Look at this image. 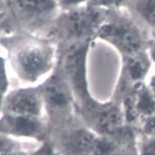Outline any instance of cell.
Returning a JSON list of instances; mask_svg holds the SVG:
<instances>
[{
  "instance_id": "obj_3",
  "label": "cell",
  "mask_w": 155,
  "mask_h": 155,
  "mask_svg": "<svg viewBox=\"0 0 155 155\" xmlns=\"http://www.w3.org/2000/svg\"><path fill=\"white\" fill-rule=\"evenodd\" d=\"M2 30L44 36L61 12L57 0H2Z\"/></svg>"
},
{
  "instance_id": "obj_2",
  "label": "cell",
  "mask_w": 155,
  "mask_h": 155,
  "mask_svg": "<svg viewBox=\"0 0 155 155\" xmlns=\"http://www.w3.org/2000/svg\"><path fill=\"white\" fill-rule=\"evenodd\" d=\"M107 12V9L88 4L61 11L44 36L52 40L57 49L60 47L63 50L94 41Z\"/></svg>"
},
{
  "instance_id": "obj_17",
  "label": "cell",
  "mask_w": 155,
  "mask_h": 155,
  "mask_svg": "<svg viewBox=\"0 0 155 155\" xmlns=\"http://www.w3.org/2000/svg\"><path fill=\"white\" fill-rule=\"evenodd\" d=\"M48 155H50V154H48Z\"/></svg>"
},
{
  "instance_id": "obj_15",
  "label": "cell",
  "mask_w": 155,
  "mask_h": 155,
  "mask_svg": "<svg viewBox=\"0 0 155 155\" xmlns=\"http://www.w3.org/2000/svg\"><path fill=\"white\" fill-rule=\"evenodd\" d=\"M148 50L153 63V71L155 73V39L148 43Z\"/></svg>"
},
{
  "instance_id": "obj_12",
  "label": "cell",
  "mask_w": 155,
  "mask_h": 155,
  "mask_svg": "<svg viewBox=\"0 0 155 155\" xmlns=\"http://www.w3.org/2000/svg\"><path fill=\"white\" fill-rule=\"evenodd\" d=\"M127 0H89L88 5L106 9H116L125 6Z\"/></svg>"
},
{
  "instance_id": "obj_14",
  "label": "cell",
  "mask_w": 155,
  "mask_h": 155,
  "mask_svg": "<svg viewBox=\"0 0 155 155\" xmlns=\"http://www.w3.org/2000/svg\"><path fill=\"white\" fill-rule=\"evenodd\" d=\"M61 11L71 9L87 4L89 0H57Z\"/></svg>"
},
{
  "instance_id": "obj_11",
  "label": "cell",
  "mask_w": 155,
  "mask_h": 155,
  "mask_svg": "<svg viewBox=\"0 0 155 155\" xmlns=\"http://www.w3.org/2000/svg\"><path fill=\"white\" fill-rule=\"evenodd\" d=\"M98 140L91 133L81 130L75 133L71 139L73 150L79 153L93 151Z\"/></svg>"
},
{
  "instance_id": "obj_10",
  "label": "cell",
  "mask_w": 155,
  "mask_h": 155,
  "mask_svg": "<svg viewBox=\"0 0 155 155\" xmlns=\"http://www.w3.org/2000/svg\"><path fill=\"white\" fill-rule=\"evenodd\" d=\"M42 95L48 106L54 109H66L70 102L68 91L57 80L47 83L43 88Z\"/></svg>"
},
{
  "instance_id": "obj_6",
  "label": "cell",
  "mask_w": 155,
  "mask_h": 155,
  "mask_svg": "<svg viewBox=\"0 0 155 155\" xmlns=\"http://www.w3.org/2000/svg\"><path fill=\"white\" fill-rule=\"evenodd\" d=\"M5 106L9 114L38 117L41 110V101L35 91L22 90L9 96Z\"/></svg>"
},
{
  "instance_id": "obj_1",
  "label": "cell",
  "mask_w": 155,
  "mask_h": 155,
  "mask_svg": "<svg viewBox=\"0 0 155 155\" xmlns=\"http://www.w3.org/2000/svg\"><path fill=\"white\" fill-rule=\"evenodd\" d=\"M1 44L8 51L11 63L22 79L35 81L52 66L56 44L44 36L18 32L2 35Z\"/></svg>"
},
{
  "instance_id": "obj_8",
  "label": "cell",
  "mask_w": 155,
  "mask_h": 155,
  "mask_svg": "<svg viewBox=\"0 0 155 155\" xmlns=\"http://www.w3.org/2000/svg\"><path fill=\"white\" fill-rule=\"evenodd\" d=\"M125 6L142 27L155 30V0H127Z\"/></svg>"
},
{
  "instance_id": "obj_9",
  "label": "cell",
  "mask_w": 155,
  "mask_h": 155,
  "mask_svg": "<svg viewBox=\"0 0 155 155\" xmlns=\"http://www.w3.org/2000/svg\"><path fill=\"white\" fill-rule=\"evenodd\" d=\"M124 121V115L120 109L114 106L104 107L96 115V125L102 132L114 133L120 130Z\"/></svg>"
},
{
  "instance_id": "obj_4",
  "label": "cell",
  "mask_w": 155,
  "mask_h": 155,
  "mask_svg": "<svg viewBox=\"0 0 155 155\" xmlns=\"http://www.w3.org/2000/svg\"><path fill=\"white\" fill-rule=\"evenodd\" d=\"M123 7L107 9L104 22L101 27L96 39L112 45L122 56L132 55L148 50L141 25Z\"/></svg>"
},
{
  "instance_id": "obj_16",
  "label": "cell",
  "mask_w": 155,
  "mask_h": 155,
  "mask_svg": "<svg viewBox=\"0 0 155 155\" xmlns=\"http://www.w3.org/2000/svg\"><path fill=\"white\" fill-rule=\"evenodd\" d=\"M1 155H25V154L18 151H12L11 150H6L5 151L2 152Z\"/></svg>"
},
{
  "instance_id": "obj_13",
  "label": "cell",
  "mask_w": 155,
  "mask_h": 155,
  "mask_svg": "<svg viewBox=\"0 0 155 155\" xmlns=\"http://www.w3.org/2000/svg\"><path fill=\"white\" fill-rule=\"evenodd\" d=\"M139 147L140 155H155V134L140 138Z\"/></svg>"
},
{
  "instance_id": "obj_7",
  "label": "cell",
  "mask_w": 155,
  "mask_h": 155,
  "mask_svg": "<svg viewBox=\"0 0 155 155\" xmlns=\"http://www.w3.org/2000/svg\"><path fill=\"white\" fill-rule=\"evenodd\" d=\"M2 129L14 135L34 137L41 133L42 125L38 117L7 114L2 120Z\"/></svg>"
},
{
  "instance_id": "obj_5",
  "label": "cell",
  "mask_w": 155,
  "mask_h": 155,
  "mask_svg": "<svg viewBox=\"0 0 155 155\" xmlns=\"http://www.w3.org/2000/svg\"><path fill=\"white\" fill-rule=\"evenodd\" d=\"M93 41L72 46L62 50L61 66L73 87L85 97V66L88 53Z\"/></svg>"
}]
</instances>
